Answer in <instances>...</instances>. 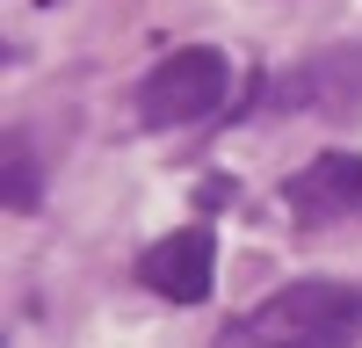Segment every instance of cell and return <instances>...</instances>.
Wrapping results in <instances>:
<instances>
[{"label": "cell", "mask_w": 362, "mask_h": 348, "mask_svg": "<svg viewBox=\"0 0 362 348\" xmlns=\"http://www.w3.org/2000/svg\"><path fill=\"white\" fill-rule=\"evenodd\" d=\"M239 327L254 334V348H348L362 334V298L334 276H305V283H283Z\"/></svg>", "instance_id": "obj_1"}, {"label": "cell", "mask_w": 362, "mask_h": 348, "mask_svg": "<svg viewBox=\"0 0 362 348\" xmlns=\"http://www.w3.org/2000/svg\"><path fill=\"white\" fill-rule=\"evenodd\" d=\"M225 95H232L225 51L181 44V51H167L160 66L145 73V87H138V116H145L153 131H167V124H203L210 109H225Z\"/></svg>", "instance_id": "obj_2"}, {"label": "cell", "mask_w": 362, "mask_h": 348, "mask_svg": "<svg viewBox=\"0 0 362 348\" xmlns=\"http://www.w3.org/2000/svg\"><path fill=\"white\" fill-rule=\"evenodd\" d=\"M138 276H145V290H160L167 305H203L210 283H218V240H210V225H181L160 247H145Z\"/></svg>", "instance_id": "obj_3"}, {"label": "cell", "mask_w": 362, "mask_h": 348, "mask_svg": "<svg viewBox=\"0 0 362 348\" xmlns=\"http://www.w3.org/2000/svg\"><path fill=\"white\" fill-rule=\"evenodd\" d=\"M283 203H290L297 225H334V218H348L355 203H362V160H355V153H319V160H305V167L283 182Z\"/></svg>", "instance_id": "obj_4"}, {"label": "cell", "mask_w": 362, "mask_h": 348, "mask_svg": "<svg viewBox=\"0 0 362 348\" xmlns=\"http://www.w3.org/2000/svg\"><path fill=\"white\" fill-rule=\"evenodd\" d=\"M362 95V58L341 44V51H326V58H312V66H297L283 87H268V102L276 109H348Z\"/></svg>", "instance_id": "obj_5"}, {"label": "cell", "mask_w": 362, "mask_h": 348, "mask_svg": "<svg viewBox=\"0 0 362 348\" xmlns=\"http://www.w3.org/2000/svg\"><path fill=\"white\" fill-rule=\"evenodd\" d=\"M8 211H37V174L22 167V145L8 153Z\"/></svg>", "instance_id": "obj_6"}, {"label": "cell", "mask_w": 362, "mask_h": 348, "mask_svg": "<svg viewBox=\"0 0 362 348\" xmlns=\"http://www.w3.org/2000/svg\"><path fill=\"white\" fill-rule=\"evenodd\" d=\"M225 203H232V182H225V174H210V182L196 189V211H225Z\"/></svg>", "instance_id": "obj_7"}]
</instances>
